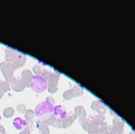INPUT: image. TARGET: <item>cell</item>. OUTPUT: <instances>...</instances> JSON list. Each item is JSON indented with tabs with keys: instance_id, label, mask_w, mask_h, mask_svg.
Wrapping results in <instances>:
<instances>
[{
	"instance_id": "16",
	"label": "cell",
	"mask_w": 135,
	"mask_h": 134,
	"mask_svg": "<svg viewBox=\"0 0 135 134\" xmlns=\"http://www.w3.org/2000/svg\"><path fill=\"white\" fill-rule=\"evenodd\" d=\"M48 122H49V125H52V126H54L56 128H62V126H61V120L56 118L53 114L48 120Z\"/></svg>"
},
{
	"instance_id": "15",
	"label": "cell",
	"mask_w": 135,
	"mask_h": 134,
	"mask_svg": "<svg viewBox=\"0 0 135 134\" xmlns=\"http://www.w3.org/2000/svg\"><path fill=\"white\" fill-rule=\"evenodd\" d=\"M94 116H89L88 117H84L83 119H80V122L82 125V127L85 129V130H88V126L90 125V124L91 123V121L94 120Z\"/></svg>"
},
{
	"instance_id": "26",
	"label": "cell",
	"mask_w": 135,
	"mask_h": 134,
	"mask_svg": "<svg viewBox=\"0 0 135 134\" xmlns=\"http://www.w3.org/2000/svg\"><path fill=\"white\" fill-rule=\"evenodd\" d=\"M0 134H6L5 129L3 128V126L1 125H0Z\"/></svg>"
},
{
	"instance_id": "11",
	"label": "cell",
	"mask_w": 135,
	"mask_h": 134,
	"mask_svg": "<svg viewBox=\"0 0 135 134\" xmlns=\"http://www.w3.org/2000/svg\"><path fill=\"white\" fill-rule=\"evenodd\" d=\"M49 124L48 121H37V126L43 134H49Z\"/></svg>"
},
{
	"instance_id": "12",
	"label": "cell",
	"mask_w": 135,
	"mask_h": 134,
	"mask_svg": "<svg viewBox=\"0 0 135 134\" xmlns=\"http://www.w3.org/2000/svg\"><path fill=\"white\" fill-rule=\"evenodd\" d=\"M26 61V56L24 54L18 52V53L17 55V57H16V59H15V60L14 62V64L16 66L17 68H21V67H22L25 64Z\"/></svg>"
},
{
	"instance_id": "28",
	"label": "cell",
	"mask_w": 135,
	"mask_h": 134,
	"mask_svg": "<svg viewBox=\"0 0 135 134\" xmlns=\"http://www.w3.org/2000/svg\"><path fill=\"white\" fill-rule=\"evenodd\" d=\"M88 134H93V133H91V132H89V133H88Z\"/></svg>"
},
{
	"instance_id": "14",
	"label": "cell",
	"mask_w": 135,
	"mask_h": 134,
	"mask_svg": "<svg viewBox=\"0 0 135 134\" xmlns=\"http://www.w3.org/2000/svg\"><path fill=\"white\" fill-rule=\"evenodd\" d=\"M34 112L32 110H27L26 111V121L27 122V125H29L30 128L33 126V117H34Z\"/></svg>"
},
{
	"instance_id": "2",
	"label": "cell",
	"mask_w": 135,
	"mask_h": 134,
	"mask_svg": "<svg viewBox=\"0 0 135 134\" xmlns=\"http://www.w3.org/2000/svg\"><path fill=\"white\" fill-rule=\"evenodd\" d=\"M30 87L35 92L41 93L48 88V81L40 76H34Z\"/></svg>"
},
{
	"instance_id": "13",
	"label": "cell",
	"mask_w": 135,
	"mask_h": 134,
	"mask_svg": "<svg viewBox=\"0 0 135 134\" xmlns=\"http://www.w3.org/2000/svg\"><path fill=\"white\" fill-rule=\"evenodd\" d=\"M13 125L14 126L18 129V130H22L23 128H25L27 125V122L26 120L22 119V117H16L14 121H13Z\"/></svg>"
},
{
	"instance_id": "19",
	"label": "cell",
	"mask_w": 135,
	"mask_h": 134,
	"mask_svg": "<svg viewBox=\"0 0 135 134\" xmlns=\"http://www.w3.org/2000/svg\"><path fill=\"white\" fill-rule=\"evenodd\" d=\"M11 90V87L10 84L7 81H1L0 80V91L2 92H6V91H9Z\"/></svg>"
},
{
	"instance_id": "10",
	"label": "cell",
	"mask_w": 135,
	"mask_h": 134,
	"mask_svg": "<svg viewBox=\"0 0 135 134\" xmlns=\"http://www.w3.org/2000/svg\"><path fill=\"white\" fill-rule=\"evenodd\" d=\"M5 52H6V60L8 63H14V62H15V59L17 57V55L18 53V52L16 51V50H15V49L7 48H6Z\"/></svg>"
},
{
	"instance_id": "21",
	"label": "cell",
	"mask_w": 135,
	"mask_h": 134,
	"mask_svg": "<svg viewBox=\"0 0 135 134\" xmlns=\"http://www.w3.org/2000/svg\"><path fill=\"white\" fill-rule=\"evenodd\" d=\"M33 72L35 73L36 76H41L42 72H43V70L41 69L40 65H35L33 68Z\"/></svg>"
},
{
	"instance_id": "8",
	"label": "cell",
	"mask_w": 135,
	"mask_h": 134,
	"mask_svg": "<svg viewBox=\"0 0 135 134\" xmlns=\"http://www.w3.org/2000/svg\"><path fill=\"white\" fill-rule=\"evenodd\" d=\"M33 78V76L30 70H24L22 73L21 80L22 81V83H24L26 87H30Z\"/></svg>"
},
{
	"instance_id": "17",
	"label": "cell",
	"mask_w": 135,
	"mask_h": 134,
	"mask_svg": "<svg viewBox=\"0 0 135 134\" xmlns=\"http://www.w3.org/2000/svg\"><path fill=\"white\" fill-rule=\"evenodd\" d=\"M75 114L76 117H79L80 119H83L86 117V111H85V109L81 106H79L75 108Z\"/></svg>"
},
{
	"instance_id": "6",
	"label": "cell",
	"mask_w": 135,
	"mask_h": 134,
	"mask_svg": "<svg viewBox=\"0 0 135 134\" xmlns=\"http://www.w3.org/2000/svg\"><path fill=\"white\" fill-rule=\"evenodd\" d=\"M10 84V87L15 91H22L26 86L24 85V83H22V81L21 80H18L17 78H15V77H12L11 79H10L8 81H7Z\"/></svg>"
},
{
	"instance_id": "7",
	"label": "cell",
	"mask_w": 135,
	"mask_h": 134,
	"mask_svg": "<svg viewBox=\"0 0 135 134\" xmlns=\"http://www.w3.org/2000/svg\"><path fill=\"white\" fill-rule=\"evenodd\" d=\"M53 115L56 118L62 121L64 118L66 117V116L68 115V113L66 111V109L64 106L58 105V106H56L55 107H53Z\"/></svg>"
},
{
	"instance_id": "3",
	"label": "cell",
	"mask_w": 135,
	"mask_h": 134,
	"mask_svg": "<svg viewBox=\"0 0 135 134\" xmlns=\"http://www.w3.org/2000/svg\"><path fill=\"white\" fill-rule=\"evenodd\" d=\"M16 69H17L16 66L12 63L2 62L0 63V70L3 72V74L5 79L7 80V81H8L10 79H11L13 77L14 72Z\"/></svg>"
},
{
	"instance_id": "9",
	"label": "cell",
	"mask_w": 135,
	"mask_h": 134,
	"mask_svg": "<svg viewBox=\"0 0 135 134\" xmlns=\"http://www.w3.org/2000/svg\"><path fill=\"white\" fill-rule=\"evenodd\" d=\"M76 117H77L76 116V114H74L73 113H69V114H68V115L66 116L65 118H64V119L61 121V126H62V128H66L70 127V126L73 125L74 120H75Z\"/></svg>"
},
{
	"instance_id": "22",
	"label": "cell",
	"mask_w": 135,
	"mask_h": 134,
	"mask_svg": "<svg viewBox=\"0 0 135 134\" xmlns=\"http://www.w3.org/2000/svg\"><path fill=\"white\" fill-rule=\"evenodd\" d=\"M17 110H18L19 113H26V106H25L24 104H22V103L18 104V105L17 106Z\"/></svg>"
},
{
	"instance_id": "27",
	"label": "cell",
	"mask_w": 135,
	"mask_h": 134,
	"mask_svg": "<svg viewBox=\"0 0 135 134\" xmlns=\"http://www.w3.org/2000/svg\"><path fill=\"white\" fill-rule=\"evenodd\" d=\"M3 94H4L3 92H2L1 91H0V98H2V97L3 96Z\"/></svg>"
},
{
	"instance_id": "23",
	"label": "cell",
	"mask_w": 135,
	"mask_h": 134,
	"mask_svg": "<svg viewBox=\"0 0 135 134\" xmlns=\"http://www.w3.org/2000/svg\"><path fill=\"white\" fill-rule=\"evenodd\" d=\"M51 74H52V72H49V71H47V70H45H45H43L42 74H41V76L48 81V80L49 79V77H50Z\"/></svg>"
},
{
	"instance_id": "25",
	"label": "cell",
	"mask_w": 135,
	"mask_h": 134,
	"mask_svg": "<svg viewBox=\"0 0 135 134\" xmlns=\"http://www.w3.org/2000/svg\"><path fill=\"white\" fill-rule=\"evenodd\" d=\"M45 101L49 102V103H51L52 105L55 104V100L53 99V98H52V97H50V96L47 97V98H46V100H45Z\"/></svg>"
},
{
	"instance_id": "18",
	"label": "cell",
	"mask_w": 135,
	"mask_h": 134,
	"mask_svg": "<svg viewBox=\"0 0 135 134\" xmlns=\"http://www.w3.org/2000/svg\"><path fill=\"white\" fill-rule=\"evenodd\" d=\"M91 108L99 112V113H104V109H103V104H101L99 101H95L92 102V105H91Z\"/></svg>"
},
{
	"instance_id": "1",
	"label": "cell",
	"mask_w": 135,
	"mask_h": 134,
	"mask_svg": "<svg viewBox=\"0 0 135 134\" xmlns=\"http://www.w3.org/2000/svg\"><path fill=\"white\" fill-rule=\"evenodd\" d=\"M34 113L38 121H48L53 114V105L47 101L41 102L36 106Z\"/></svg>"
},
{
	"instance_id": "20",
	"label": "cell",
	"mask_w": 135,
	"mask_h": 134,
	"mask_svg": "<svg viewBox=\"0 0 135 134\" xmlns=\"http://www.w3.org/2000/svg\"><path fill=\"white\" fill-rule=\"evenodd\" d=\"M15 114V110L12 107H7L3 111V115L6 117H11Z\"/></svg>"
},
{
	"instance_id": "24",
	"label": "cell",
	"mask_w": 135,
	"mask_h": 134,
	"mask_svg": "<svg viewBox=\"0 0 135 134\" xmlns=\"http://www.w3.org/2000/svg\"><path fill=\"white\" fill-rule=\"evenodd\" d=\"M30 128H31L29 125H26V127L20 132V134H30V132H31Z\"/></svg>"
},
{
	"instance_id": "5",
	"label": "cell",
	"mask_w": 135,
	"mask_h": 134,
	"mask_svg": "<svg viewBox=\"0 0 135 134\" xmlns=\"http://www.w3.org/2000/svg\"><path fill=\"white\" fill-rule=\"evenodd\" d=\"M84 92V90L82 87H80L78 85H75L73 88L67 90L64 94H63V97L64 99L66 100H69L71 98H73L76 96H80L82 95Z\"/></svg>"
},
{
	"instance_id": "4",
	"label": "cell",
	"mask_w": 135,
	"mask_h": 134,
	"mask_svg": "<svg viewBox=\"0 0 135 134\" xmlns=\"http://www.w3.org/2000/svg\"><path fill=\"white\" fill-rule=\"evenodd\" d=\"M60 73L55 72L52 73L49 79L48 80V90L50 93L53 94L58 90V81L60 76Z\"/></svg>"
}]
</instances>
